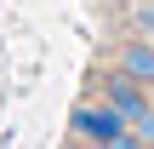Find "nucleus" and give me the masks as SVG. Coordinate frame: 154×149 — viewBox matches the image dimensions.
Segmentation results:
<instances>
[{
	"mask_svg": "<svg viewBox=\"0 0 154 149\" xmlns=\"http://www.w3.org/2000/svg\"><path fill=\"white\" fill-rule=\"evenodd\" d=\"M97 98L126 121V126H137L143 115L154 109V86H143V80H131V75H120V69H109L103 80H97Z\"/></svg>",
	"mask_w": 154,
	"mask_h": 149,
	"instance_id": "f257e3e1",
	"label": "nucleus"
},
{
	"mask_svg": "<svg viewBox=\"0 0 154 149\" xmlns=\"http://www.w3.org/2000/svg\"><path fill=\"white\" fill-rule=\"evenodd\" d=\"M69 132H74L86 149H109V144H120L131 126H126V121H120V115H114V109L97 98V103H80V109L69 115Z\"/></svg>",
	"mask_w": 154,
	"mask_h": 149,
	"instance_id": "f03ea898",
	"label": "nucleus"
},
{
	"mask_svg": "<svg viewBox=\"0 0 154 149\" xmlns=\"http://www.w3.org/2000/svg\"><path fill=\"white\" fill-rule=\"evenodd\" d=\"M131 29H137L143 40H154V0H137V6H131Z\"/></svg>",
	"mask_w": 154,
	"mask_h": 149,
	"instance_id": "7ed1b4c3",
	"label": "nucleus"
},
{
	"mask_svg": "<svg viewBox=\"0 0 154 149\" xmlns=\"http://www.w3.org/2000/svg\"><path fill=\"white\" fill-rule=\"evenodd\" d=\"M109 149H154V144H149V138H137V132H126L120 144H109Z\"/></svg>",
	"mask_w": 154,
	"mask_h": 149,
	"instance_id": "20e7f679",
	"label": "nucleus"
},
{
	"mask_svg": "<svg viewBox=\"0 0 154 149\" xmlns=\"http://www.w3.org/2000/svg\"><path fill=\"white\" fill-rule=\"evenodd\" d=\"M131 132H137V138H149V144H154V109L143 115V121H137V126H131Z\"/></svg>",
	"mask_w": 154,
	"mask_h": 149,
	"instance_id": "39448f33",
	"label": "nucleus"
}]
</instances>
